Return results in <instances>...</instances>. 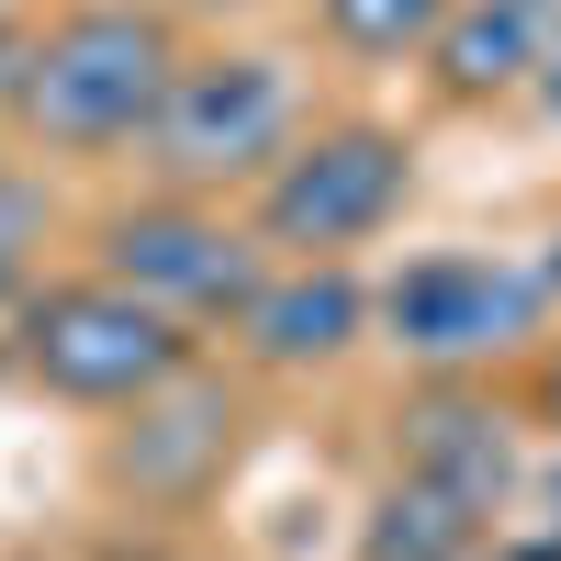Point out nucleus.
<instances>
[{"label":"nucleus","mask_w":561,"mask_h":561,"mask_svg":"<svg viewBox=\"0 0 561 561\" xmlns=\"http://www.w3.org/2000/svg\"><path fill=\"white\" fill-rule=\"evenodd\" d=\"M169 68H180V23L158 0H68L23 34L0 124L45 158H113L147 135Z\"/></svg>","instance_id":"f257e3e1"},{"label":"nucleus","mask_w":561,"mask_h":561,"mask_svg":"<svg viewBox=\"0 0 561 561\" xmlns=\"http://www.w3.org/2000/svg\"><path fill=\"white\" fill-rule=\"evenodd\" d=\"M12 325V359L34 393L90 404V415H124L135 393H158L180 359H192V325L158 314L147 293H124L113 270H79V280H23V304L0 314Z\"/></svg>","instance_id":"f03ea898"},{"label":"nucleus","mask_w":561,"mask_h":561,"mask_svg":"<svg viewBox=\"0 0 561 561\" xmlns=\"http://www.w3.org/2000/svg\"><path fill=\"white\" fill-rule=\"evenodd\" d=\"M304 135V90L280 57H259V45H214V57H192L180 45V68L158 90V113H147V169L169 180V192H248V180L280 158Z\"/></svg>","instance_id":"7ed1b4c3"},{"label":"nucleus","mask_w":561,"mask_h":561,"mask_svg":"<svg viewBox=\"0 0 561 561\" xmlns=\"http://www.w3.org/2000/svg\"><path fill=\"white\" fill-rule=\"evenodd\" d=\"M415 203V147L393 124H314L248 180V237L270 259H348Z\"/></svg>","instance_id":"20e7f679"},{"label":"nucleus","mask_w":561,"mask_h":561,"mask_svg":"<svg viewBox=\"0 0 561 561\" xmlns=\"http://www.w3.org/2000/svg\"><path fill=\"white\" fill-rule=\"evenodd\" d=\"M370 314H382V337L427 370V382H472V370L539 348L550 270L517 259V248H427V259H404L382 293H370Z\"/></svg>","instance_id":"39448f33"},{"label":"nucleus","mask_w":561,"mask_h":561,"mask_svg":"<svg viewBox=\"0 0 561 561\" xmlns=\"http://www.w3.org/2000/svg\"><path fill=\"white\" fill-rule=\"evenodd\" d=\"M90 248H102L90 270H113L124 293H147L180 325H225V314L259 293V270H270V248L248 237L237 214H214L203 192H158V203H135V214H102Z\"/></svg>","instance_id":"423d86ee"},{"label":"nucleus","mask_w":561,"mask_h":561,"mask_svg":"<svg viewBox=\"0 0 561 561\" xmlns=\"http://www.w3.org/2000/svg\"><path fill=\"white\" fill-rule=\"evenodd\" d=\"M225 449H237V382H214L203 359H180L158 393L124 404V438H113V483L147 494V505H192Z\"/></svg>","instance_id":"0eeeda50"},{"label":"nucleus","mask_w":561,"mask_h":561,"mask_svg":"<svg viewBox=\"0 0 561 561\" xmlns=\"http://www.w3.org/2000/svg\"><path fill=\"white\" fill-rule=\"evenodd\" d=\"M237 325V348L259 370H325V359H348L359 348V325H370V293H359V270L348 259H270L259 270V293L225 314Z\"/></svg>","instance_id":"6e6552de"},{"label":"nucleus","mask_w":561,"mask_h":561,"mask_svg":"<svg viewBox=\"0 0 561 561\" xmlns=\"http://www.w3.org/2000/svg\"><path fill=\"white\" fill-rule=\"evenodd\" d=\"M393 472L449 483L460 505L505 517V505H517V483H528V460H517V427H505L494 393H472V382H427V393L404 404V460H393Z\"/></svg>","instance_id":"1a4fd4ad"},{"label":"nucleus","mask_w":561,"mask_h":561,"mask_svg":"<svg viewBox=\"0 0 561 561\" xmlns=\"http://www.w3.org/2000/svg\"><path fill=\"white\" fill-rule=\"evenodd\" d=\"M550 23H561V0H449L438 34H427L438 102H460V113L517 102V90L539 79V57H550Z\"/></svg>","instance_id":"9d476101"},{"label":"nucleus","mask_w":561,"mask_h":561,"mask_svg":"<svg viewBox=\"0 0 561 561\" xmlns=\"http://www.w3.org/2000/svg\"><path fill=\"white\" fill-rule=\"evenodd\" d=\"M483 539H494L483 505H460L449 483H415V472H393L359 517V561H472Z\"/></svg>","instance_id":"9b49d317"},{"label":"nucleus","mask_w":561,"mask_h":561,"mask_svg":"<svg viewBox=\"0 0 561 561\" xmlns=\"http://www.w3.org/2000/svg\"><path fill=\"white\" fill-rule=\"evenodd\" d=\"M438 12L449 0H314V34L337 57H359V68H393V57H427Z\"/></svg>","instance_id":"f8f14e48"},{"label":"nucleus","mask_w":561,"mask_h":561,"mask_svg":"<svg viewBox=\"0 0 561 561\" xmlns=\"http://www.w3.org/2000/svg\"><path fill=\"white\" fill-rule=\"evenodd\" d=\"M23 237H34V192H23L12 169H0V314H12V304H23V280H34Z\"/></svg>","instance_id":"ddd939ff"},{"label":"nucleus","mask_w":561,"mask_h":561,"mask_svg":"<svg viewBox=\"0 0 561 561\" xmlns=\"http://www.w3.org/2000/svg\"><path fill=\"white\" fill-rule=\"evenodd\" d=\"M528 90H539V113L561 124V23H550V57H539V79H528Z\"/></svg>","instance_id":"4468645a"},{"label":"nucleus","mask_w":561,"mask_h":561,"mask_svg":"<svg viewBox=\"0 0 561 561\" xmlns=\"http://www.w3.org/2000/svg\"><path fill=\"white\" fill-rule=\"evenodd\" d=\"M539 415H550V438H561V337L539 348Z\"/></svg>","instance_id":"2eb2a0df"},{"label":"nucleus","mask_w":561,"mask_h":561,"mask_svg":"<svg viewBox=\"0 0 561 561\" xmlns=\"http://www.w3.org/2000/svg\"><path fill=\"white\" fill-rule=\"evenodd\" d=\"M12 57H23V34H12V23H0V102H12Z\"/></svg>","instance_id":"dca6fc26"},{"label":"nucleus","mask_w":561,"mask_h":561,"mask_svg":"<svg viewBox=\"0 0 561 561\" xmlns=\"http://www.w3.org/2000/svg\"><path fill=\"white\" fill-rule=\"evenodd\" d=\"M180 12H270V0H180Z\"/></svg>","instance_id":"f3484780"},{"label":"nucleus","mask_w":561,"mask_h":561,"mask_svg":"<svg viewBox=\"0 0 561 561\" xmlns=\"http://www.w3.org/2000/svg\"><path fill=\"white\" fill-rule=\"evenodd\" d=\"M0 23H12V0H0Z\"/></svg>","instance_id":"a211bd4d"}]
</instances>
